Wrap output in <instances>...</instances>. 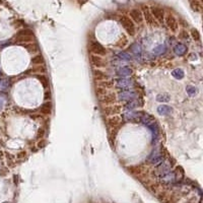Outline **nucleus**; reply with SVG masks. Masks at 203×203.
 I'll return each mask as SVG.
<instances>
[{
  "label": "nucleus",
  "instance_id": "f257e3e1",
  "mask_svg": "<svg viewBox=\"0 0 203 203\" xmlns=\"http://www.w3.org/2000/svg\"><path fill=\"white\" fill-rule=\"evenodd\" d=\"M119 21L121 25L123 27V29H125V32H126L129 36L133 37L136 33V27H135V24L133 23L132 19L129 17L128 15H121L119 17Z\"/></svg>",
  "mask_w": 203,
  "mask_h": 203
},
{
  "label": "nucleus",
  "instance_id": "f03ea898",
  "mask_svg": "<svg viewBox=\"0 0 203 203\" xmlns=\"http://www.w3.org/2000/svg\"><path fill=\"white\" fill-rule=\"evenodd\" d=\"M88 50L90 51V54L98 55V56H106L107 55V50L101 43L97 41H92L88 44Z\"/></svg>",
  "mask_w": 203,
  "mask_h": 203
},
{
  "label": "nucleus",
  "instance_id": "7ed1b4c3",
  "mask_svg": "<svg viewBox=\"0 0 203 203\" xmlns=\"http://www.w3.org/2000/svg\"><path fill=\"white\" fill-rule=\"evenodd\" d=\"M100 102L103 105L109 106V105H114L118 102V94L116 93H107L106 94L100 97Z\"/></svg>",
  "mask_w": 203,
  "mask_h": 203
},
{
  "label": "nucleus",
  "instance_id": "20e7f679",
  "mask_svg": "<svg viewBox=\"0 0 203 203\" xmlns=\"http://www.w3.org/2000/svg\"><path fill=\"white\" fill-rule=\"evenodd\" d=\"M149 10H150V13L153 16V19L157 20V23H163V20H165V16H166V13H165V10L163 9L162 7L159 6H152L149 7Z\"/></svg>",
  "mask_w": 203,
  "mask_h": 203
},
{
  "label": "nucleus",
  "instance_id": "39448f33",
  "mask_svg": "<svg viewBox=\"0 0 203 203\" xmlns=\"http://www.w3.org/2000/svg\"><path fill=\"white\" fill-rule=\"evenodd\" d=\"M123 111V106L121 105H109L103 108V113L106 116H114V115H119L122 113Z\"/></svg>",
  "mask_w": 203,
  "mask_h": 203
},
{
  "label": "nucleus",
  "instance_id": "423d86ee",
  "mask_svg": "<svg viewBox=\"0 0 203 203\" xmlns=\"http://www.w3.org/2000/svg\"><path fill=\"white\" fill-rule=\"evenodd\" d=\"M165 24L168 27V29H171L172 32H177L179 29V23L176 17L173 14H166L165 16Z\"/></svg>",
  "mask_w": 203,
  "mask_h": 203
},
{
  "label": "nucleus",
  "instance_id": "0eeeda50",
  "mask_svg": "<svg viewBox=\"0 0 203 203\" xmlns=\"http://www.w3.org/2000/svg\"><path fill=\"white\" fill-rule=\"evenodd\" d=\"M129 17L132 19V21L134 24H140L143 21V15H142V11L139 8H133L129 11Z\"/></svg>",
  "mask_w": 203,
  "mask_h": 203
},
{
  "label": "nucleus",
  "instance_id": "6e6552de",
  "mask_svg": "<svg viewBox=\"0 0 203 203\" xmlns=\"http://www.w3.org/2000/svg\"><path fill=\"white\" fill-rule=\"evenodd\" d=\"M89 61H90V63H92V65L94 66L96 68H102V67L107 65L106 60L104 59L102 56L90 54L89 55Z\"/></svg>",
  "mask_w": 203,
  "mask_h": 203
},
{
  "label": "nucleus",
  "instance_id": "1a4fd4ad",
  "mask_svg": "<svg viewBox=\"0 0 203 203\" xmlns=\"http://www.w3.org/2000/svg\"><path fill=\"white\" fill-rule=\"evenodd\" d=\"M142 15H143V20L146 21V24L148 25H157L158 23L157 20L153 19V16L150 13V10H149V7L148 6H143L142 7Z\"/></svg>",
  "mask_w": 203,
  "mask_h": 203
},
{
  "label": "nucleus",
  "instance_id": "9d476101",
  "mask_svg": "<svg viewBox=\"0 0 203 203\" xmlns=\"http://www.w3.org/2000/svg\"><path fill=\"white\" fill-rule=\"evenodd\" d=\"M107 123L110 128H115V127H121L124 122L121 116L114 115V116H109V118L107 119Z\"/></svg>",
  "mask_w": 203,
  "mask_h": 203
},
{
  "label": "nucleus",
  "instance_id": "9b49d317",
  "mask_svg": "<svg viewBox=\"0 0 203 203\" xmlns=\"http://www.w3.org/2000/svg\"><path fill=\"white\" fill-rule=\"evenodd\" d=\"M93 74L94 79L96 80L98 79V81H104V80L109 79V76H108L107 73L105 71L101 70L100 68H94L93 70Z\"/></svg>",
  "mask_w": 203,
  "mask_h": 203
},
{
  "label": "nucleus",
  "instance_id": "f8f14e48",
  "mask_svg": "<svg viewBox=\"0 0 203 203\" xmlns=\"http://www.w3.org/2000/svg\"><path fill=\"white\" fill-rule=\"evenodd\" d=\"M52 109H53V104L51 103V101H47L41 106L40 112L44 115H51Z\"/></svg>",
  "mask_w": 203,
  "mask_h": 203
},
{
  "label": "nucleus",
  "instance_id": "ddd939ff",
  "mask_svg": "<svg viewBox=\"0 0 203 203\" xmlns=\"http://www.w3.org/2000/svg\"><path fill=\"white\" fill-rule=\"evenodd\" d=\"M31 63L34 64V65H42V64L45 63V59H44V57H43V55L38 54L32 58Z\"/></svg>",
  "mask_w": 203,
  "mask_h": 203
},
{
  "label": "nucleus",
  "instance_id": "4468645a",
  "mask_svg": "<svg viewBox=\"0 0 203 203\" xmlns=\"http://www.w3.org/2000/svg\"><path fill=\"white\" fill-rule=\"evenodd\" d=\"M190 4H191V7L193 8V10H195L197 12L201 11L202 9L201 0H190Z\"/></svg>",
  "mask_w": 203,
  "mask_h": 203
},
{
  "label": "nucleus",
  "instance_id": "2eb2a0df",
  "mask_svg": "<svg viewBox=\"0 0 203 203\" xmlns=\"http://www.w3.org/2000/svg\"><path fill=\"white\" fill-rule=\"evenodd\" d=\"M37 78L41 81V83L43 85V88H47L49 86V79L47 78V77L45 75H41V74H38L37 75Z\"/></svg>",
  "mask_w": 203,
  "mask_h": 203
},
{
  "label": "nucleus",
  "instance_id": "dca6fc26",
  "mask_svg": "<svg viewBox=\"0 0 203 203\" xmlns=\"http://www.w3.org/2000/svg\"><path fill=\"white\" fill-rule=\"evenodd\" d=\"M107 93H109V92H108V89L104 88V86H102V85L96 86V93H97V96H98L99 98L102 97V96H104V94H106Z\"/></svg>",
  "mask_w": 203,
  "mask_h": 203
},
{
  "label": "nucleus",
  "instance_id": "f3484780",
  "mask_svg": "<svg viewBox=\"0 0 203 203\" xmlns=\"http://www.w3.org/2000/svg\"><path fill=\"white\" fill-rule=\"evenodd\" d=\"M191 37H192L195 41H199V40H200V34H199V32H198L197 29H191Z\"/></svg>",
  "mask_w": 203,
  "mask_h": 203
},
{
  "label": "nucleus",
  "instance_id": "a211bd4d",
  "mask_svg": "<svg viewBox=\"0 0 203 203\" xmlns=\"http://www.w3.org/2000/svg\"><path fill=\"white\" fill-rule=\"evenodd\" d=\"M45 134H46L45 129L44 128H39V130L37 132V138H38V139H40V138L42 139V138L45 136Z\"/></svg>",
  "mask_w": 203,
  "mask_h": 203
},
{
  "label": "nucleus",
  "instance_id": "6ab92c4d",
  "mask_svg": "<svg viewBox=\"0 0 203 203\" xmlns=\"http://www.w3.org/2000/svg\"><path fill=\"white\" fill-rule=\"evenodd\" d=\"M179 37L181 39H184V40H187V39L189 38V33L187 31H185V29H182V31L180 32Z\"/></svg>",
  "mask_w": 203,
  "mask_h": 203
},
{
  "label": "nucleus",
  "instance_id": "aec40b11",
  "mask_svg": "<svg viewBox=\"0 0 203 203\" xmlns=\"http://www.w3.org/2000/svg\"><path fill=\"white\" fill-rule=\"evenodd\" d=\"M50 99H51V93H50V92H46V93H45V100H46V101H50Z\"/></svg>",
  "mask_w": 203,
  "mask_h": 203
}]
</instances>
